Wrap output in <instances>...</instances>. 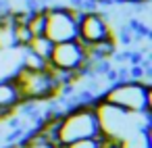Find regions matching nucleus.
Segmentation results:
<instances>
[{
	"mask_svg": "<svg viewBox=\"0 0 152 148\" xmlns=\"http://www.w3.org/2000/svg\"><path fill=\"white\" fill-rule=\"evenodd\" d=\"M31 38L34 36L29 34L27 23H15V42H17V48H25Z\"/></svg>",
	"mask_w": 152,
	"mask_h": 148,
	"instance_id": "obj_12",
	"label": "nucleus"
},
{
	"mask_svg": "<svg viewBox=\"0 0 152 148\" xmlns=\"http://www.w3.org/2000/svg\"><path fill=\"white\" fill-rule=\"evenodd\" d=\"M11 77L15 79L23 102H44L54 98L56 94H61V84L56 81L54 73L50 71V67L40 69V71H29L17 65V69L11 73Z\"/></svg>",
	"mask_w": 152,
	"mask_h": 148,
	"instance_id": "obj_4",
	"label": "nucleus"
},
{
	"mask_svg": "<svg viewBox=\"0 0 152 148\" xmlns=\"http://www.w3.org/2000/svg\"><path fill=\"white\" fill-rule=\"evenodd\" d=\"M121 148H152V142H150V127H144V129H135L131 131L129 136H125L121 142H117Z\"/></svg>",
	"mask_w": 152,
	"mask_h": 148,
	"instance_id": "obj_9",
	"label": "nucleus"
},
{
	"mask_svg": "<svg viewBox=\"0 0 152 148\" xmlns=\"http://www.w3.org/2000/svg\"><path fill=\"white\" fill-rule=\"evenodd\" d=\"M44 11H46L44 36L50 42L61 44V42L77 40V23H79V17L83 15L81 9H77V7H50Z\"/></svg>",
	"mask_w": 152,
	"mask_h": 148,
	"instance_id": "obj_5",
	"label": "nucleus"
},
{
	"mask_svg": "<svg viewBox=\"0 0 152 148\" xmlns=\"http://www.w3.org/2000/svg\"><path fill=\"white\" fill-rule=\"evenodd\" d=\"M104 102L115 104L123 111L137 113V115H150L152 108V86L135 81V79H119L110 84V88L102 94Z\"/></svg>",
	"mask_w": 152,
	"mask_h": 148,
	"instance_id": "obj_3",
	"label": "nucleus"
},
{
	"mask_svg": "<svg viewBox=\"0 0 152 148\" xmlns=\"http://www.w3.org/2000/svg\"><path fill=\"white\" fill-rule=\"evenodd\" d=\"M100 148H121L117 142H113V140H102V146Z\"/></svg>",
	"mask_w": 152,
	"mask_h": 148,
	"instance_id": "obj_17",
	"label": "nucleus"
},
{
	"mask_svg": "<svg viewBox=\"0 0 152 148\" xmlns=\"http://www.w3.org/2000/svg\"><path fill=\"white\" fill-rule=\"evenodd\" d=\"M21 104H23V98H21V92L17 88L15 79L11 75L0 77V117L11 115Z\"/></svg>",
	"mask_w": 152,
	"mask_h": 148,
	"instance_id": "obj_8",
	"label": "nucleus"
},
{
	"mask_svg": "<svg viewBox=\"0 0 152 148\" xmlns=\"http://www.w3.org/2000/svg\"><path fill=\"white\" fill-rule=\"evenodd\" d=\"M21 148H54V146H52V144H48L46 140H42V138L34 131L25 142H21Z\"/></svg>",
	"mask_w": 152,
	"mask_h": 148,
	"instance_id": "obj_14",
	"label": "nucleus"
},
{
	"mask_svg": "<svg viewBox=\"0 0 152 148\" xmlns=\"http://www.w3.org/2000/svg\"><path fill=\"white\" fill-rule=\"evenodd\" d=\"M94 108H96V119H98L100 136L104 140L121 142L131 131L150 127V115L129 113V111H123V108H119L115 104H108L104 100H96Z\"/></svg>",
	"mask_w": 152,
	"mask_h": 148,
	"instance_id": "obj_1",
	"label": "nucleus"
},
{
	"mask_svg": "<svg viewBox=\"0 0 152 148\" xmlns=\"http://www.w3.org/2000/svg\"><path fill=\"white\" fill-rule=\"evenodd\" d=\"M46 27V11L44 9H31L27 17V29L31 36H44Z\"/></svg>",
	"mask_w": 152,
	"mask_h": 148,
	"instance_id": "obj_11",
	"label": "nucleus"
},
{
	"mask_svg": "<svg viewBox=\"0 0 152 148\" xmlns=\"http://www.w3.org/2000/svg\"><path fill=\"white\" fill-rule=\"evenodd\" d=\"M88 2H92L94 7H115V4H119L117 0H88Z\"/></svg>",
	"mask_w": 152,
	"mask_h": 148,
	"instance_id": "obj_15",
	"label": "nucleus"
},
{
	"mask_svg": "<svg viewBox=\"0 0 152 148\" xmlns=\"http://www.w3.org/2000/svg\"><path fill=\"white\" fill-rule=\"evenodd\" d=\"M102 136L100 138H86V140H77V142H71L67 144L65 148H100L102 146Z\"/></svg>",
	"mask_w": 152,
	"mask_h": 148,
	"instance_id": "obj_13",
	"label": "nucleus"
},
{
	"mask_svg": "<svg viewBox=\"0 0 152 148\" xmlns=\"http://www.w3.org/2000/svg\"><path fill=\"white\" fill-rule=\"evenodd\" d=\"M106 38H115L108 15L102 11H88L79 17L77 23V40L81 44H96Z\"/></svg>",
	"mask_w": 152,
	"mask_h": 148,
	"instance_id": "obj_6",
	"label": "nucleus"
},
{
	"mask_svg": "<svg viewBox=\"0 0 152 148\" xmlns=\"http://www.w3.org/2000/svg\"><path fill=\"white\" fill-rule=\"evenodd\" d=\"M86 63V48L79 40L54 44L48 65L65 73H81Z\"/></svg>",
	"mask_w": 152,
	"mask_h": 148,
	"instance_id": "obj_7",
	"label": "nucleus"
},
{
	"mask_svg": "<svg viewBox=\"0 0 152 148\" xmlns=\"http://www.w3.org/2000/svg\"><path fill=\"white\" fill-rule=\"evenodd\" d=\"M54 148H65V146H54Z\"/></svg>",
	"mask_w": 152,
	"mask_h": 148,
	"instance_id": "obj_18",
	"label": "nucleus"
},
{
	"mask_svg": "<svg viewBox=\"0 0 152 148\" xmlns=\"http://www.w3.org/2000/svg\"><path fill=\"white\" fill-rule=\"evenodd\" d=\"M29 52H34L36 56H40L42 61H50V54H52V48H54V42H50L46 36H34L29 40V44L25 46Z\"/></svg>",
	"mask_w": 152,
	"mask_h": 148,
	"instance_id": "obj_10",
	"label": "nucleus"
},
{
	"mask_svg": "<svg viewBox=\"0 0 152 148\" xmlns=\"http://www.w3.org/2000/svg\"><path fill=\"white\" fill-rule=\"evenodd\" d=\"M121 4H129V7H137V4H144V2H150V0H117Z\"/></svg>",
	"mask_w": 152,
	"mask_h": 148,
	"instance_id": "obj_16",
	"label": "nucleus"
},
{
	"mask_svg": "<svg viewBox=\"0 0 152 148\" xmlns=\"http://www.w3.org/2000/svg\"><path fill=\"white\" fill-rule=\"evenodd\" d=\"M96 102H86L71 106L63 113L58 125V146H67L86 138H100V127L96 119Z\"/></svg>",
	"mask_w": 152,
	"mask_h": 148,
	"instance_id": "obj_2",
	"label": "nucleus"
}]
</instances>
